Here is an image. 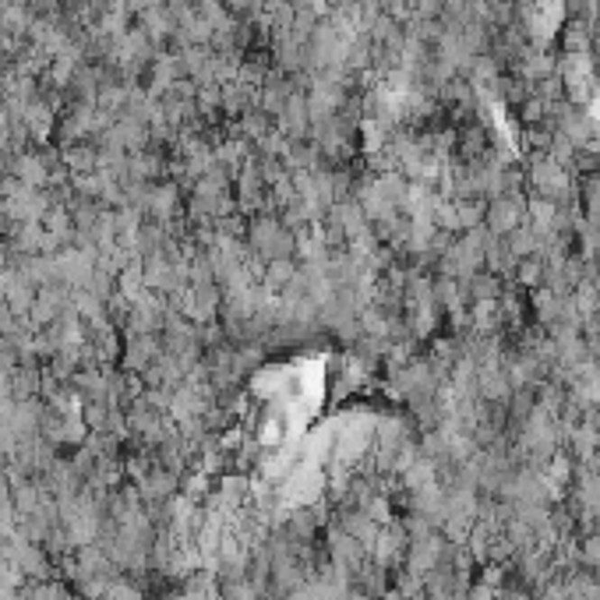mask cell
<instances>
[{
	"mask_svg": "<svg viewBox=\"0 0 600 600\" xmlns=\"http://www.w3.org/2000/svg\"><path fill=\"white\" fill-rule=\"evenodd\" d=\"M484 223H487V234L498 240H505L512 230H520L522 223V201L516 195H498V198L487 201V212H484Z\"/></svg>",
	"mask_w": 600,
	"mask_h": 600,
	"instance_id": "cell-1",
	"label": "cell"
}]
</instances>
